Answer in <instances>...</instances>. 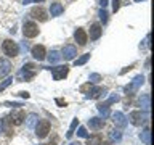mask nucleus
Instances as JSON below:
<instances>
[{
    "label": "nucleus",
    "instance_id": "nucleus-27",
    "mask_svg": "<svg viewBox=\"0 0 154 145\" xmlns=\"http://www.w3.org/2000/svg\"><path fill=\"white\" fill-rule=\"evenodd\" d=\"M5 132H7L8 135H11V123H10L8 118H7V121H5Z\"/></svg>",
    "mask_w": 154,
    "mask_h": 145
},
{
    "label": "nucleus",
    "instance_id": "nucleus-17",
    "mask_svg": "<svg viewBox=\"0 0 154 145\" xmlns=\"http://www.w3.org/2000/svg\"><path fill=\"white\" fill-rule=\"evenodd\" d=\"M63 11H64V7H63L61 3H51V7H50V14L51 16H60Z\"/></svg>",
    "mask_w": 154,
    "mask_h": 145
},
{
    "label": "nucleus",
    "instance_id": "nucleus-35",
    "mask_svg": "<svg viewBox=\"0 0 154 145\" xmlns=\"http://www.w3.org/2000/svg\"><path fill=\"white\" fill-rule=\"evenodd\" d=\"M11 81H13V79H7V81H5L3 84L0 85V90H2V89H5V87H7V85H8V84H10V82H11Z\"/></svg>",
    "mask_w": 154,
    "mask_h": 145
},
{
    "label": "nucleus",
    "instance_id": "nucleus-10",
    "mask_svg": "<svg viewBox=\"0 0 154 145\" xmlns=\"http://www.w3.org/2000/svg\"><path fill=\"white\" fill-rule=\"evenodd\" d=\"M143 82H144V77H143V76H137V77L132 81V84L125 87V92H128V94L137 92V90L140 89V85H143Z\"/></svg>",
    "mask_w": 154,
    "mask_h": 145
},
{
    "label": "nucleus",
    "instance_id": "nucleus-5",
    "mask_svg": "<svg viewBox=\"0 0 154 145\" xmlns=\"http://www.w3.org/2000/svg\"><path fill=\"white\" fill-rule=\"evenodd\" d=\"M10 123L14 124V126H19V124H23V121L26 119V114H24V111L21 108H14L11 113H10Z\"/></svg>",
    "mask_w": 154,
    "mask_h": 145
},
{
    "label": "nucleus",
    "instance_id": "nucleus-2",
    "mask_svg": "<svg viewBox=\"0 0 154 145\" xmlns=\"http://www.w3.org/2000/svg\"><path fill=\"white\" fill-rule=\"evenodd\" d=\"M50 121L48 119H40V121H37V126H35V134H37V137L38 139H45L48 132H50Z\"/></svg>",
    "mask_w": 154,
    "mask_h": 145
},
{
    "label": "nucleus",
    "instance_id": "nucleus-36",
    "mask_svg": "<svg viewBox=\"0 0 154 145\" xmlns=\"http://www.w3.org/2000/svg\"><path fill=\"white\" fill-rule=\"evenodd\" d=\"M56 103L60 105V106H66V102L63 100V98H56Z\"/></svg>",
    "mask_w": 154,
    "mask_h": 145
},
{
    "label": "nucleus",
    "instance_id": "nucleus-13",
    "mask_svg": "<svg viewBox=\"0 0 154 145\" xmlns=\"http://www.w3.org/2000/svg\"><path fill=\"white\" fill-rule=\"evenodd\" d=\"M101 32H103L101 24H98V23L91 24V27H90V39H91V40H98V39L101 37Z\"/></svg>",
    "mask_w": 154,
    "mask_h": 145
},
{
    "label": "nucleus",
    "instance_id": "nucleus-26",
    "mask_svg": "<svg viewBox=\"0 0 154 145\" xmlns=\"http://www.w3.org/2000/svg\"><path fill=\"white\" fill-rule=\"evenodd\" d=\"M109 137H111V140H116V142H119V140L122 139V134H120L119 130H111Z\"/></svg>",
    "mask_w": 154,
    "mask_h": 145
},
{
    "label": "nucleus",
    "instance_id": "nucleus-34",
    "mask_svg": "<svg viewBox=\"0 0 154 145\" xmlns=\"http://www.w3.org/2000/svg\"><path fill=\"white\" fill-rule=\"evenodd\" d=\"M100 16H101V19H103V23H104L106 19H108V13H106V11H101V13H100Z\"/></svg>",
    "mask_w": 154,
    "mask_h": 145
},
{
    "label": "nucleus",
    "instance_id": "nucleus-32",
    "mask_svg": "<svg viewBox=\"0 0 154 145\" xmlns=\"http://www.w3.org/2000/svg\"><path fill=\"white\" fill-rule=\"evenodd\" d=\"M119 8H120V0H112V10H114V13L117 11Z\"/></svg>",
    "mask_w": 154,
    "mask_h": 145
},
{
    "label": "nucleus",
    "instance_id": "nucleus-12",
    "mask_svg": "<svg viewBox=\"0 0 154 145\" xmlns=\"http://www.w3.org/2000/svg\"><path fill=\"white\" fill-rule=\"evenodd\" d=\"M77 55V48L74 45H66L64 48H63V55L61 56H64V60H74Z\"/></svg>",
    "mask_w": 154,
    "mask_h": 145
},
{
    "label": "nucleus",
    "instance_id": "nucleus-8",
    "mask_svg": "<svg viewBox=\"0 0 154 145\" xmlns=\"http://www.w3.org/2000/svg\"><path fill=\"white\" fill-rule=\"evenodd\" d=\"M31 16L34 18V19H38V21H47V11L43 10L42 7H34L32 10H31Z\"/></svg>",
    "mask_w": 154,
    "mask_h": 145
},
{
    "label": "nucleus",
    "instance_id": "nucleus-16",
    "mask_svg": "<svg viewBox=\"0 0 154 145\" xmlns=\"http://www.w3.org/2000/svg\"><path fill=\"white\" fill-rule=\"evenodd\" d=\"M10 71H11V63L2 58V60H0V77H5Z\"/></svg>",
    "mask_w": 154,
    "mask_h": 145
},
{
    "label": "nucleus",
    "instance_id": "nucleus-30",
    "mask_svg": "<svg viewBox=\"0 0 154 145\" xmlns=\"http://www.w3.org/2000/svg\"><path fill=\"white\" fill-rule=\"evenodd\" d=\"M98 81H101V76H100V74H90V84L98 82Z\"/></svg>",
    "mask_w": 154,
    "mask_h": 145
},
{
    "label": "nucleus",
    "instance_id": "nucleus-41",
    "mask_svg": "<svg viewBox=\"0 0 154 145\" xmlns=\"http://www.w3.org/2000/svg\"><path fill=\"white\" fill-rule=\"evenodd\" d=\"M71 145H82V143H80V142H72Z\"/></svg>",
    "mask_w": 154,
    "mask_h": 145
},
{
    "label": "nucleus",
    "instance_id": "nucleus-40",
    "mask_svg": "<svg viewBox=\"0 0 154 145\" xmlns=\"http://www.w3.org/2000/svg\"><path fill=\"white\" fill-rule=\"evenodd\" d=\"M98 145H111V142H100Z\"/></svg>",
    "mask_w": 154,
    "mask_h": 145
},
{
    "label": "nucleus",
    "instance_id": "nucleus-6",
    "mask_svg": "<svg viewBox=\"0 0 154 145\" xmlns=\"http://www.w3.org/2000/svg\"><path fill=\"white\" fill-rule=\"evenodd\" d=\"M51 72H53V77H55V81H61L64 79L67 76V72H69V68L66 65L64 66H55V68H50Z\"/></svg>",
    "mask_w": 154,
    "mask_h": 145
},
{
    "label": "nucleus",
    "instance_id": "nucleus-28",
    "mask_svg": "<svg viewBox=\"0 0 154 145\" xmlns=\"http://www.w3.org/2000/svg\"><path fill=\"white\" fill-rule=\"evenodd\" d=\"M100 142H101V137H100V135H95L93 139H90V137H88V145H90V143H93V145H98Z\"/></svg>",
    "mask_w": 154,
    "mask_h": 145
},
{
    "label": "nucleus",
    "instance_id": "nucleus-23",
    "mask_svg": "<svg viewBox=\"0 0 154 145\" xmlns=\"http://www.w3.org/2000/svg\"><path fill=\"white\" fill-rule=\"evenodd\" d=\"M61 60V55H60V52H56V50H53L50 55H48V61L50 63H58Z\"/></svg>",
    "mask_w": 154,
    "mask_h": 145
},
{
    "label": "nucleus",
    "instance_id": "nucleus-3",
    "mask_svg": "<svg viewBox=\"0 0 154 145\" xmlns=\"http://www.w3.org/2000/svg\"><path fill=\"white\" fill-rule=\"evenodd\" d=\"M23 34H24V37H27V39L37 37V36H38V26H37L35 23H32V21L24 23V26H23Z\"/></svg>",
    "mask_w": 154,
    "mask_h": 145
},
{
    "label": "nucleus",
    "instance_id": "nucleus-1",
    "mask_svg": "<svg viewBox=\"0 0 154 145\" xmlns=\"http://www.w3.org/2000/svg\"><path fill=\"white\" fill-rule=\"evenodd\" d=\"M2 50H3V53H5L7 56L14 58V56H18V53H19V47H18L16 42H13V40H10V39H8V40L3 42Z\"/></svg>",
    "mask_w": 154,
    "mask_h": 145
},
{
    "label": "nucleus",
    "instance_id": "nucleus-11",
    "mask_svg": "<svg viewBox=\"0 0 154 145\" xmlns=\"http://www.w3.org/2000/svg\"><path fill=\"white\" fill-rule=\"evenodd\" d=\"M32 56L35 58V60H38V61H42V60H45V47L43 45H34L32 47Z\"/></svg>",
    "mask_w": 154,
    "mask_h": 145
},
{
    "label": "nucleus",
    "instance_id": "nucleus-44",
    "mask_svg": "<svg viewBox=\"0 0 154 145\" xmlns=\"http://www.w3.org/2000/svg\"><path fill=\"white\" fill-rule=\"evenodd\" d=\"M35 2H43V0H35Z\"/></svg>",
    "mask_w": 154,
    "mask_h": 145
},
{
    "label": "nucleus",
    "instance_id": "nucleus-42",
    "mask_svg": "<svg viewBox=\"0 0 154 145\" xmlns=\"http://www.w3.org/2000/svg\"><path fill=\"white\" fill-rule=\"evenodd\" d=\"M45 145H56L55 142H50V143H45Z\"/></svg>",
    "mask_w": 154,
    "mask_h": 145
},
{
    "label": "nucleus",
    "instance_id": "nucleus-33",
    "mask_svg": "<svg viewBox=\"0 0 154 145\" xmlns=\"http://www.w3.org/2000/svg\"><path fill=\"white\" fill-rule=\"evenodd\" d=\"M77 134H79L80 137H88V132L85 130V127H80V129H79V132H77Z\"/></svg>",
    "mask_w": 154,
    "mask_h": 145
},
{
    "label": "nucleus",
    "instance_id": "nucleus-22",
    "mask_svg": "<svg viewBox=\"0 0 154 145\" xmlns=\"http://www.w3.org/2000/svg\"><path fill=\"white\" fill-rule=\"evenodd\" d=\"M98 111L103 114V119L109 116V106L106 105V103H100V105H98Z\"/></svg>",
    "mask_w": 154,
    "mask_h": 145
},
{
    "label": "nucleus",
    "instance_id": "nucleus-18",
    "mask_svg": "<svg viewBox=\"0 0 154 145\" xmlns=\"http://www.w3.org/2000/svg\"><path fill=\"white\" fill-rule=\"evenodd\" d=\"M104 94H106V89H103V87H95V89L90 90V94L87 97H88V98H98V97L104 95Z\"/></svg>",
    "mask_w": 154,
    "mask_h": 145
},
{
    "label": "nucleus",
    "instance_id": "nucleus-24",
    "mask_svg": "<svg viewBox=\"0 0 154 145\" xmlns=\"http://www.w3.org/2000/svg\"><path fill=\"white\" fill-rule=\"evenodd\" d=\"M77 124H79V119H74V121H72V124H71V127H69V132H67L66 134V137L67 139H71L72 137V134H74V130H75V127H77Z\"/></svg>",
    "mask_w": 154,
    "mask_h": 145
},
{
    "label": "nucleus",
    "instance_id": "nucleus-39",
    "mask_svg": "<svg viewBox=\"0 0 154 145\" xmlns=\"http://www.w3.org/2000/svg\"><path fill=\"white\" fill-rule=\"evenodd\" d=\"M2 129H3V121L0 119V134H2Z\"/></svg>",
    "mask_w": 154,
    "mask_h": 145
},
{
    "label": "nucleus",
    "instance_id": "nucleus-45",
    "mask_svg": "<svg viewBox=\"0 0 154 145\" xmlns=\"http://www.w3.org/2000/svg\"><path fill=\"white\" fill-rule=\"evenodd\" d=\"M135 2H141V0H135Z\"/></svg>",
    "mask_w": 154,
    "mask_h": 145
},
{
    "label": "nucleus",
    "instance_id": "nucleus-9",
    "mask_svg": "<svg viewBox=\"0 0 154 145\" xmlns=\"http://www.w3.org/2000/svg\"><path fill=\"white\" fill-rule=\"evenodd\" d=\"M74 39H75V42L79 44V45H85L87 40H88V34H87L82 27H77L75 32H74Z\"/></svg>",
    "mask_w": 154,
    "mask_h": 145
},
{
    "label": "nucleus",
    "instance_id": "nucleus-21",
    "mask_svg": "<svg viewBox=\"0 0 154 145\" xmlns=\"http://www.w3.org/2000/svg\"><path fill=\"white\" fill-rule=\"evenodd\" d=\"M140 106H143L144 110H149V95L148 94L140 97Z\"/></svg>",
    "mask_w": 154,
    "mask_h": 145
},
{
    "label": "nucleus",
    "instance_id": "nucleus-4",
    "mask_svg": "<svg viewBox=\"0 0 154 145\" xmlns=\"http://www.w3.org/2000/svg\"><path fill=\"white\" fill-rule=\"evenodd\" d=\"M34 76H35V71H34V65H32V63L24 65V68L18 72V79L19 81H31Z\"/></svg>",
    "mask_w": 154,
    "mask_h": 145
},
{
    "label": "nucleus",
    "instance_id": "nucleus-38",
    "mask_svg": "<svg viewBox=\"0 0 154 145\" xmlns=\"http://www.w3.org/2000/svg\"><path fill=\"white\" fill-rule=\"evenodd\" d=\"M100 5H103V7H106V5H108V0H100Z\"/></svg>",
    "mask_w": 154,
    "mask_h": 145
},
{
    "label": "nucleus",
    "instance_id": "nucleus-25",
    "mask_svg": "<svg viewBox=\"0 0 154 145\" xmlns=\"http://www.w3.org/2000/svg\"><path fill=\"white\" fill-rule=\"evenodd\" d=\"M37 121H38L37 114H29V116H27V126H29V127H34Z\"/></svg>",
    "mask_w": 154,
    "mask_h": 145
},
{
    "label": "nucleus",
    "instance_id": "nucleus-37",
    "mask_svg": "<svg viewBox=\"0 0 154 145\" xmlns=\"http://www.w3.org/2000/svg\"><path fill=\"white\" fill-rule=\"evenodd\" d=\"M19 95H21L23 98H29V94H27V92H21V94H19Z\"/></svg>",
    "mask_w": 154,
    "mask_h": 145
},
{
    "label": "nucleus",
    "instance_id": "nucleus-31",
    "mask_svg": "<svg viewBox=\"0 0 154 145\" xmlns=\"http://www.w3.org/2000/svg\"><path fill=\"white\" fill-rule=\"evenodd\" d=\"M117 100H119V95H111V97H109V100L106 102V105L109 106L111 103H114V102H117Z\"/></svg>",
    "mask_w": 154,
    "mask_h": 145
},
{
    "label": "nucleus",
    "instance_id": "nucleus-19",
    "mask_svg": "<svg viewBox=\"0 0 154 145\" xmlns=\"http://www.w3.org/2000/svg\"><path fill=\"white\" fill-rule=\"evenodd\" d=\"M140 139H141V142L144 145H151V130H149V127H146L140 134Z\"/></svg>",
    "mask_w": 154,
    "mask_h": 145
},
{
    "label": "nucleus",
    "instance_id": "nucleus-15",
    "mask_svg": "<svg viewBox=\"0 0 154 145\" xmlns=\"http://www.w3.org/2000/svg\"><path fill=\"white\" fill-rule=\"evenodd\" d=\"M103 126H104V121L101 118H90L88 119V127L91 130H100V129H103Z\"/></svg>",
    "mask_w": 154,
    "mask_h": 145
},
{
    "label": "nucleus",
    "instance_id": "nucleus-43",
    "mask_svg": "<svg viewBox=\"0 0 154 145\" xmlns=\"http://www.w3.org/2000/svg\"><path fill=\"white\" fill-rule=\"evenodd\" d=\"M29 2H31V0H24V3H29Z\"/></svg>",
    "mask_w": 154,
    "mask_h": 145
},
{
    "label": "nucleus",
    "instance_id": "nucleus-7",
    "mask_svg": "<svg viewBox=\"0 0 154 145\" xmlns=\"http://www.w3.org/2000/svg\"><path fill=\"white\" fill-rule=\"evenodd\" d=\"M128 119L133 126H141L144 121H146L144 119V114L141 113V111H132V113L128 114Z\"/></svg>",
    "mask_w": 154,
    "mask_h": 145
},
{
    "label": "nucleus",
    "instance_id": "nucleus-20",
    "mask_svg": "<svg viewBox=\"0 0 154 145\" xmlns=\"http://www.w3.org/2000/svg\"><path fill=\"white\" fill-rule=\"evenodd\" d=\"M88 60H90V53H85V55H82L80 58L74 60V65H75V66H82V65H85Z\"/></svg>",
    "mask_w": 154,
    "mask_h": 145
},
{
    "label": "nucleus",
    "instance_id": "nucleus-29",
    "mask_svg": "<svg viewBox=\"0 0 154 145\" xmlns=\"http://www.w3.org/2000/svg\"><path fill=\"white\" fill-rule=\"evenodd\" d=\"M91 89H93V87H91V84L88 82V84H84V85L80 87V92H82V94H85V92H90Z\"/></svg>",
    "mask_w": 154,
    "mask_h": 145
},
{
    "label": "nucleus",
    "instance_id": "nucleus-14",
    "mask_svg": "<svg viewBox=\"0 0 154 145\" xmlns=\"http://www.w3.org/2000/svg\"><path fill=\"white\" fill-rule=\"evenodd\" d=\"M112 118H114V124L117 126V127H125V126H127V119H125L124 113H120V111H116L112 114Z\"/></svg>",
    "mask_w": 154,
    "mask_h": 145
}]
</instances>
